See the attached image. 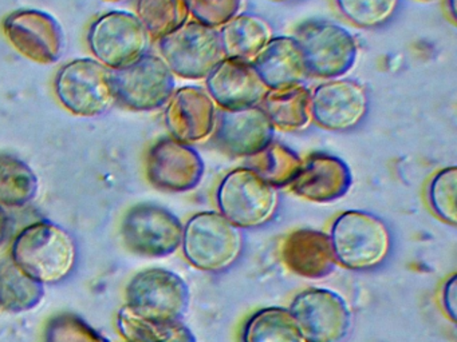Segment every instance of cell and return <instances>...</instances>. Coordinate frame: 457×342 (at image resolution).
Segmentation results:
<instances>
[{"label": "cell", "mask_w": 457, "mask_h": 342, "mask_svg": "<svg viewBox=\"0 0 457 342\" xmlns=\"http://www.w3.org/2000/svg\"><path fill=\"white\" fill-rule=\"evenodd\" d=\"M219 35L226 58L253 61L272 39V29L261 16L240 12L221 27Z\"/></svg>", "instance_id": "cell-22"}, {"label": "cell", "mask_w": 457, "mask_h": 342, "mask_svg": "<svg viewBox=\"0 0 457 342\" xmlns=\"http://www.w3.org/2000/svg\"><path fill=\"white\" fill-rule=\"evenodd\" d=\"M54 90L71 114L98 117L113 104V71L97 59H74L58 69Z\"/></svg>", "instance_id": "cell-3"}, {"label": "cell", "mask_w": 457, "mask_h": 342, "mask_svg": "<svg viewBox=\"0 0 457 342\" xmlns=\"http://www.w3.org/2000/svg\"><path fill=\"white\" fill-rule=\"evenodd\" d=\"M4 32L26 58L52 64L62 56L65 37L54 16L41 10H17L4 20Z\"/></svg>", "instance_id": "cell-13"}, {"label": "cell", "mask_w": 457, "mask_h": 342, "mask_svg": "<svg viewBox=\"0 0 457 342\" xmlns=\"http://www.w3.org/2000/svg\"><path fill=\"white\" fill-rule=\"evenodd\" d=\"M167 104L165 125L173 139L188 144L212 135L218 111L215 102L204 88L197 86L179 88Z\"/></svg>", "instance_id": "cell-16"}, {"label": "cell", "mask_w": 457, "mask_h": 342, "mask_svg": "<svg viewBox=\"0 0 457 342\" xmlns=\"http://www.w3.org/2000/svg\"><path fill=\"white\" fill-rule=\"evenodd\" d=\"M87 45L100 63L120 69L146 53L149 35L136 13L113 10L90 24Z\"/></svg>", "instance_id": "cell-10"}, {"label": "cell", "mask_w": 457, "mask_h": 342, "mask_svg": "<svg viewBox=\"0 0 457 342\" xmlns=\"http://www.w3.org/2000/svg\"><path fill=\"white\" fill-rule=\"evenodd\" d=\"M274 126L262 107L221 110L218 112L215 141L234 157L250 158L266 149L274 139Z\"/></svg>", "instance_id": "cell-17"}, {"label": "cell", "mask_w": 457, "mask_h": 342, "mask_svg": "<svg viewBox=\"0 0 457 342\" xmlns=\"http://www.w3.org/2000/svg\"><path fill=\"white\" fill-rule=\"evenodd\" d=\"M262 103L274 128L303 130L312 122V91L304 86L267 90Z\"/></svg>", "instance_id": "cell-23"}, {"label": "cell", "mask_w": 457, "mask_h": 342, "mask_svg": "<svg viewBox=\"0 0 457 342\" xmlns=\"http://www.w3.org/2000/svg\"><path fill=\"white\" fill-rule=\"evenodd\" d=\"M112 71L114 101L133 111L162 109L175 93V75L154 53H144L129 66Z\"/></svg>", "instance_id": "cell-8"}, {"label": "cell", "mask_w": 457, "mask_h": 342, "mask_svg": "<svg viewBox=\"0 0 457 342\" xmlns=\"http://www.w3.org/2000/svg\"><path fill=\"white\" fill-rule=\"evenodd\" d=\"M422 2H437V0H422Z\"/></svg>", "instance_id": "cell-37"}, {"label": "cell", "mask_w": 457, "mask_h": 342, "mask_svg": "<svg viewBox=\"0 0 457 342\" xmlns=\"http://www.w3.org/2000/svg\"><path fill=\"white\" fill-rule=\"evenodd\" d=\"M218 205L221 216L237 227H258L274 216L277 189L250 167L235 168L219 184Z\"/></svg>", "instance_id": "cell-9"}, {"label": "cell", "mask_w": 457, "mask_h": 342, "mask_svg": "<svg viewBox=\"0 0 457 342\" xmlns=\"http://www.w3.org/2000/svg\"><path fill=\"white\" fill-rule=\"evenodd\" d=\"M295 39L303 55L307 74L320 79H339L352 71L358 45L349 29L333 21H304Z\"/></svg>", "instance_id": "cell-2"}, {"label": "cell", "mask_w": 457, "mask_h": 342, "mask_svg": "<svg viewBox=\"0 0 457 342\" xmlns=\"http://www.w3.org/2000/svg\"><path fill=\"white\" fill-rule=\"evenodd\" d=\"M36 174L15 155L0 152V205L23 206L36 197Z\"/></svg>", "instance_id": "cell-26"}, {"label": "cell", "mask_w": 457, "mask_h": 342, "mask_svg": "<svg viewBox=\"0 0 457 342\" xmlns=\"http://www.w3.org/2000/svg\"><path fill=\"white\" fill-rule=\"evenodd\" d=\"M204 162L196 150L173 138H162L151 147L146 174L152 184L165 191L195 189L204 175Z\"/></svg>", "instance_id": "cell-14"}, {"label": "cell", "mask_w": 457, "mask_h": 342, "mask_svg": "<svg viewBox=\"0 0 457 342\" xmlns=\"http://www.w3.org/2000/svg\"><path fill=\"white\" fill-rule=\"evenodd\" d=\"M330 240L337 261L347 269H371L389 253L387 227L378 216L365 211L342 213L334 221Z\"/></svg>", "instance_id": "cell-4"}, {"label": "cell", "mask_w": 457, "mask_h": 342, "mask_svg": "<svg viewBox=\"0 0 457 342\" xmlns=\"http://www.w3.org/2000/svg\"><path fill=\"white\" fill-rule=\"evenodd\" d=\"M243 342H304L290 312L267 307L251 315L243 329Z\"/></svg>", "instance_id": "cell-24"}, {"label": "cell", "mask_w": 457, "mask_h": 342, "mask_svg": "<svg viewBox=\"0 0 457 342\" xmlns=\"http://www.w3.org/2000/svg\"><path fill=\"white\" fill-rule=\"evenodd\" d=\"M42 294V283L29 277L12 258L0 262V305L25 312L41 301Z\"/></svg>", "instance_id": "cell-25"}, {"label": "cell", "mask_w": 457, "mask_h": 342, "mask_svg": "<svg viewBox=\"0 0 457 342\" xmlns=\"http://www.w3.org/2000/svg\"><path fill=\"white\" fill-rule=\"evenodd\" d=\"M113 2H119V0H113Z\"/></svg>", "instance_id": "cell-38"}, {"label": "cell", "mask_w": 457, "mask_h": 342, "mask_svg": "<svg viewBox=\"0 0 457 342\" xmlns=\"http://www.w3.org/2000/svg\"><path fill=\"white\" fill-rule=\"evenodd\" d=\"M456 194L457 167L452 166L438 171L430 182L428 198L436 216L452 226L457 221Z\"/></svg>", "instance_id": "cell-31"}, {"label": "cell", "mask_w": 457, "mask_h": 342, "mask_svg": "<svg viewBox=\"0 0 457 342\" xmlns=\"http://www.w3.org/2000/svg\"><path fill=\"white\" fill-rule=\"evenodd\" d=\"M288 186L294 194L310 202H333L344 197L352 186V171L341 158L314 152L302 160Z\"/></svg>", "instance_id": "cell-19"}, {"label": "cell", "mask_w": 457, "mask_h": 342, "mask_svg": "<svg viewBox=\"0 0 457 342\" xmlns=\"http://www.w3.org/2000/svg\"><path fill=\"white\" fill-rule=\"evenodd\" d=\"M195 20L211 28H219L239 15L243 0H186Z\"/></svg>", "instance_id": "cell-32"}, {"label": "cell", "mask_w": 457, "mask_h": 342, "mask_svg": "<svg viewBox=\"0 0 457 342\" xmlns=\"http://www.w3.org/2000/svg\"><path fill=\"white\" fill-rule=\"evenodd\" d=\"M181 243L187 259L205 272H219L231 266L243 248L239 229L215 211L192 216L183 229Z\"/></svg>", "instance_id": "cell-5"}, {"label": "cell", "mask_w": 457, "mask_h": 342, "mask_svg": "<svg viewBox=\"0 0 457 342\" xmlns=\"http://www.w3.org/2000/svg\"><path fill=\"white\" fill-rule=\"evenodd\" d=\"M121 328L130 342H196L192 331L183 323H159L140 320L124 310Z\"/></svg>", "instance_id": "cell-29"}, {"label": "cell", "mask_w": 457, "mask_h": 342, "mask_svg": "<svg viewBox=\"0 0 457 342\" xmlns=\"http://www.w3.org/2000/svg\"><path fill=\"white\" fill-rule=\"evenodd\" d=\"M137 18L154 39L170 34L188 21L186 0H137Z\"/></svg>", "instance_id": "cell-28"}, {"label": "cell", "mask_w": 457, "mask_h": 342, "mask_svg": "<svg viewBox=\"0 0 457 342\" xmlns=\"http://www.w3.org/2000/svg\"><path fill=\"white\" fill-rule=\"evenodd\" d=\"M207 91L221 110L259 106L269 88L253 61L224 58L207 77Z\"/></svg>", "instance_id": "cell-18"}, {"label": "cell", "mask_w": 457, "mask_h": 342, "mask_svg": "<svg viewBox=\"0 0 457 342\" xmlns=\"http://www.w3.org/2000/svg\"><path fill=\"white\" fill-rule=\"evenodd\" d=\"M189 305L186 281L164 269L140 273L128 286L127 312L151 322H179Z\"/></svg>", "instance_id": "cell-7"}, {"label": "cell", "mask_w": 457, "mask_h": 342, "mask_svg": "<svg viewBox=\"0 0 457 342\" xmlns=\"http://www.w3.org/2000/svg\"><path fill=\"white\" fill-rule=\"evenodd\" d=\"M302 159L285 144L272 141L266 149L248 158V166L267 183L277 187L288 186L301 168Z\"/></svg>", "instance_id": "cell-27"}, {"label": "cell", "mask_w": 457, "mask_h": 342, "mask_svg": "<svg viewBox=\"0 0 457 342\" xmlns=\"http://www.w3.org/2000/svg\"><path fill=\"white\" fill-rule=\"evenodd\" d=\"M448 3L449 15H451L452 20L456 21L457 11H456V0H446Z\"/></svg>", "instance_id": "cell-35"}, {"label": "cell", "mask_w": 457, "mask_h": 342, "mask_svg": "<svg viewBox=\"0 0 457 342\" xmlns=\"http://www.w3.org/2000/svg\"><path fill=\"white\" fill-rule=\"evenodd\" d=\"M282 256L291 272L312 280L330 274L337 264L330 235L312 229L291 232L283 243Z\"/></svg>", "instance_id": "cell-20"}, {"label": "cell", "mask_w": 457, "mask_h": 342, "mask_svg": "<svg viewBox=\"0 0 457 342\" xmlns=\"http://www.w3.org/2000/svg\"><path fill=\"white\" fill-rule=\"evenodd\" d=\"M277 2H294V0H277Z\"/></svg>", "instance_id": "cell-36"}, {"label": "cell", "mask_w": 457, "mask_h": 342, "mask_svg": "<svg viewBox=\"0 0 457 342\" xmlns=\"http://www.w3.org/2000/svg\"><path fill=\"white\" fill-rule=\"evenodd\" d=\"M253 64L269 90L302 85L309 77L301 47L294 37H272Z\"/></svg>", "instance_id": "cell-21"}, {"label": "cell", "mask_w": 457, "mask_h": 342, "mask_svg": "<svg viewBox=\"0 0 457 342\" xmlns=\"http://www.w3.org/2000/svg\"><path fill=\"white\" fill-rule=\"evenodd\" d=\"M7 227H9V219H7L4 208L0 205V243L4 242L6 238Z\"/></svg>", "instance_id": "cell-34"}, {"label": "cell", "mask_w": 457, "mask_h": 342, "mask_svg": "<svg viewBox=\"0 0 457 342\" xmlns=\"http://www.w3.org/2000/svg\"><path fill=\"white\" fill-rule=\"evenodd\" d=\"M342 15L361 28L386 23L397 10L398 0H336Z\"/></svg>", "instance_id": "cell-30"}, {"label": "cell", "mask_w": 457, "mask_h": 342, "mask_svg": "<svg viewBox=\"0 0 457 342\" xmlns=\"http://www.w3.org/2000/svg\"><path fill=\"white\" fill-rule=\"evenodd\" d=\"M365 88L353 79H330L312 93V118L325 130L355 127L368 112Z\"/></svg>", "instance_id": "cell-15"}, {"label": "cell", "mask_w": 457, "mask_h": 342, "mask_svg": "<svg viewBox=\"0 0 457 342\" xmlns=\"http://www.w3.org/2000/svg\"><path fill=\"white\" fill-rule=\"evenodd\" d=\"M122 224L125 242L143 256H170L183 240L184 227L180 219L154 203H141L130 208Z\"/></svg>", "instance_id": "cell-12"}, {"label": "cell", "mask_w": 457, "mask_h": 342, "mask_svg": "<svg viewBox=\"0 0 457 342\" xmlns=\"http://www.w3.org/2000/svg\"><path fill=\"white\" fill-rule=\"evenodd\" d=\"M12 259L29 277L41 283L58 282L68 277L76 261L71 235L47 222L26 227L12 250Z\"/></svg>", "instance_id": "cell-1"}, {"label": "cell", "mask_w": 457, "mask_h": 342, "mask_svg": "<svg viewBox=\"0 0 457 342\" xmlns=\"http://www.w3.org/2000/svg\"><path fill=\"white\" fill-rule=\"evenodd\" d=\"M456 275H453L445 283L443 294L444 307H445V312L448 313L453 322H456Z\"/></svg>", "instance_id": "cell-33"}, {"label": "cell", "mask_w": 457, "mask_h": 342, "mask_svg": "<svg viewBox=\"0 0 457 342\" xmlns=\"http://www.w3.org/2000/svg\"><path fill=\"white\" fill-rule=\"evenodd\" d=\"M159 50L173 75L184 79H205L226 58L218 29L196 20L160 37Z\"/></svg>", "instance_id": "cell-6"}, {"label": "cell", "mask_w": 457, "mask_h": 342, "mask_svg": "<svg viewBox=\"0 0 457 342\" xmlns=\"http://www.w3.org/2000/svg\"><path fill=\"white\" fill-rule=\"evenodd\" d=\"M304 342H342L349 334L352 314L346 301L328 289H307L291 302Z\"/></svg>", "instance_id": "cell-11"}]
</instances>
